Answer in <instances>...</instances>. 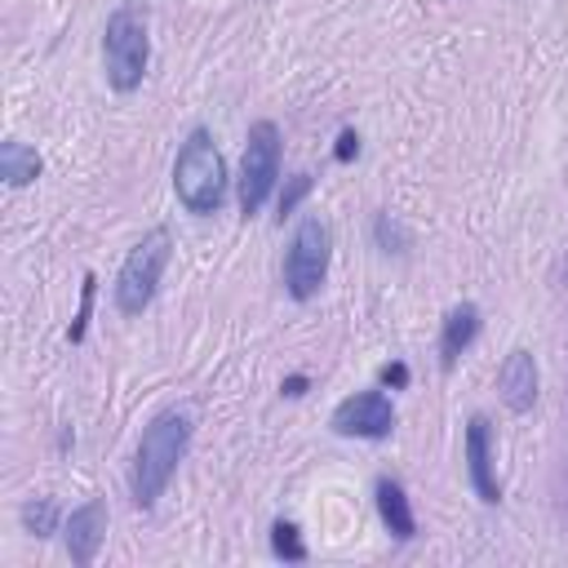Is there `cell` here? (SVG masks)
I'll return each instance as SVG.
<instances>
[{"mask_svg":"<svg viewBox=\"0 0 568 568\" xmlns=\"http://www.w3.org/2000/svg\"><path fill=\"white\" fill-rule=\"evenodd\" d=\"M186 448H191V417L182 408H164L146 422L142 439H138V453H133V470H129V493H133L138 510H151L164 497V488L178 475Z\"/></svg>","mask_w":568,"mask_h":568,"instance_id":"cell-1","label":"cell"},{"mask_svg":"<svg viewBox=\"0 0 568 568\" xmlns=\"http://www.w3.org/2000/svg\"><path fill=\"white\" fill-rule=\"evenodd\" d=\"M226 160L213 142L209 129H191L186 142L178 146V160H173V191L178 200L186 204V213H217L222 200H226Z\"/></svg>","mask_w":568,"mask_h":568,"instance_id":"cell-2","label":"cell"},{"mask_svg":"<svg viewBox=\"0 0 568 568\" xmlns=\"http://www.w3.org/2000/svg\"><path fill=\"white\" fill-rule=\"evenodd\" d=\"M169 257H173V235H169V226H151V231L124 253V262H120V271H115V306H120V315H142V311L151 306V297H155V288H160V280H164Z\"/></svg>","mask_w":568,"mask_h":568,"instance_id":"cell-3","label":"cell"},{"mask_svg":"<svg viewBox=\"0 0 568 568\" xmlns=\"http://www.w3.org/2000/svg\"><path fill=\"white\" fill-rule=\"evenodd\" d=\"M102 62H106V84L115 93H133L146 75L151 62V40H146V18L138 9H115L102 27Z\"/></svg>","mask_w":568,"mask_h":568,"instance_id":"cell-4","label":"cell"},{"mask_svg":"<svg viewBox=\"0 0 568 568\" xmlns=\"http://www.w3.org/2000/svg\"><path fill=\"white\" fill-rule=\"evenodd\" d=\"M328 257H333V231L320 213H306L284 253V288L293 302H311L320 293L328 275Z\"/></svg>","mask_w":568,"mask_h":568,"instance_id":"cell-5","label":"cell"},{"mask_svg":"<svg viewBox=\"0 0 568 568\" xmlns=\"http://www.w3.org/2000/svg\"><path fill=\"white\" fill-rule=\"evenodd\" d=\"M280 155H284V142H280L275 120H253L244 138V155H240V213L244 217H253L275 191Z\"/></svg>","mask_w":568,"mask_h":568,"instance_id":"cell-6","label":"cell"},{"mask_svg":"<svg viewBox=\"0 0 568 568\" xmlns=\"http://www.w3.org/2000/svg\"><path fill=\"white\" fill-rule=\"evenodd\" d=\"M328 426L346 439H386L395 430V404L386 390H355L333 408Z\"/></svg>","mask_w":568,"mask_h":568,"instance_id":"cell-7","label":"cell"},{"mask_svg":"<svg viewBox=\"0 0 568 568\" xmlns=\"http://www.w3.org/2000/svg\"><path fill=\"white\" fill-rule=\"evenodd\" d=\"M462 453H466V475L479 501L497 506L501 501V479H497V462H493V426L484 413H470L466 435H462Z\"/></svg>","mask_w":568,"mask_h":568,"instance_id":"cell-8","label":"cell"},{"mask_svg":"<svg viewBox=\"0 0 568 568\" xmlns=\"http://www.w3.org/2000/svg\"><path fill=\"white\" fill-rule=\"evenodd\" d=\"M62 541H67V555L75 568H89L106 541V501L89 497L84 506H75L67 519H62Z\"/></svg>","mask_w":568,"mask_h":568,"instance_id":"cell-9","label":"cell"},{"mask_svg":"<svg viewBox=\"0 0 568 568\" xmlns=\"http://www.w3.org/2000/svg\"><path fill=\"white\" fill-rule=\"evenodd\" d=\"M537 390H541L537 359H532V351L515 346V351L501 359V368H497V395H501V404H506L510 413H528V408L537 404Z\"/></svg>","mask_w":568,"mask_h":568,"instance_id":"cell-10","label":"cell"},{"mask_svg":"<svg viewBox=\"0 0 568 568\" xmlns=\"http://www.w3.org/2000/svg\"><path fill=\"white\" fill-rule=\"evenodd\" d=\"M475 337H479V306H475V302H457V306L439 320V368L453 373L457 359L470 351Z\"/></svg>","mask_w":568,"mask_h":568,"instance_id":"cell-11","label":"cell"},{"mask_svg":"<svg viewBox=\"0 0 568 568\" xmlns=\"http://www.w3.org/2000/svg\"><path fill=\"white\" fill-rule=\"evenodd\" d=\"M373 501H377L382 528H386L395 541H413V537H417V515H413L408 493H404V484H399L395 475H382V479L373 484Z\"/></svg>","mask_w":568,"mask_h":568,"instance_id":"cell-12","label":"cell"},{"mask_svg":"<svg viewBox=\"0 0 568 568\" xmlns=\"http://www.w3.org/2000/svg\"><path fill=\"white\" fill-rule=\"evenodd\" d=\"M40 173H44V160H40L36 146H27L22 138H4V142H0V178H4V186L22 191V186H31Z\"/></svg>","mask_w":568,"mask_h":568,"instance_id":"cell-13","label":"cell"},{"mask_svg":"<svg viewBox=\"0 0 568 568\" xmlns=\"http://www.w3.org/2000/svg\"><path fill=\"white\" fill-rule=\"evenodd\" d=\"M271 550H275V559H288V564H302L306 559V541H302V532H297L293 519H275L271 524Z\"/></svg>","mask_w":568,"mask_h":568,"instance_id":"cell-14","label":"cell"},{"mask_svg":"<svg viewBox=\"0 0 568 568\" xmlns=\"http://www.w3.org/2000/svg\"><path fill=\"white\" fill-rule=\"evenodd\" d=\"M22 528H27L31 537H49V532L58 528V506H53V497L27 501V506H22Z\"/></svg>","mask_w":568,"mask_h":568,"instance_id":"cell-15","label":"cell"},{"mask_svg":"<svg viewBox=\"0 0 568 568\" xmlns=\"http://www.w3.org/2000/svg\"><path fill=\"white\" fill-rule=\"evenodd\" d=\"M93 293H98V275L89 271V275H84V284H80V311H75V320H71V328H67V342H84L89 311H93Z\"/></svg>","mask_w":568,"mask_h":568,"instance_id":"cell-16","label":"cell"},{"mask_svg":"<svg viewBox=\"0 0 568 568\" xmlns=\"http://www.w3.org/2000/svg\"><path fill=\"white\" fill-rule=\"evenodd\" d=\"M373 235H377V244H382L386 253H404V244H408L404 226H399L390 213H377V222H373Z\"/></svg>","mask_w":568,"mask_h":568,"instance_id":"cell-17","label":"cell"},{"mask_svg":"<svg viewBox=\"0 0 568 568\" xmlns=\"http://www.w3.org/2000/svg\"><path fill=\"white\" fill-rule=\"evenodd\" d=\"M306 191H311V173H293L288 191L280 195V217H284V213H293V209H297V200H302Z\"/></svg>","mask_w":568,"mask_h":568,"instance_id":"cell-18","label":"cell"},{"mask_svg":"<svg viewBox=\"0 0 568 568\" xmlns=\"http://www.w3.org/2000/svg\"><path fill=\"white\" fill-rule=\"evenodd\" d=\"M333 155H337L342 164H351V160L359 155V133H355V129H342V133H337V146H333Z\"/></svg>","mask_w":568,"mask_h":568,"instance_id":"cell-19","label":"cell"},{"mask_svg":"<svg viewBox=\"0 0 568 568\" xmlns=\"http://www.w3.org/2000/svg\"><path fill=\"white\" fill-rule=\"evenodd\" d=\"M377 377H382V386H408V364L404 359H390V364L377 368Z\"/></svg>","mask_w":568,"mask_h":568,"instance_id":"cell-20","label":"cell"},{"mask_svg":"<svg viewBox=\"0 0 568 568\" xmlns=\"http://www.w3.org/2000/svg\"><path fill=\"white\" fill-rule=\"evenodd\" d=\"M284 395H306V377H288L284 382Z\"/></svg>","mask_w":568,"mask_h":568,"instance_id":"cell-21","label":"cell"}]
</instances>
